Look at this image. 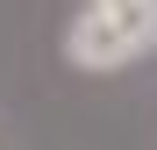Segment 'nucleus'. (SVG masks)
Masks as SVG:
<instances>
[{
  "mask_svg": "<svg viewBox=\"0 0 157 150\" xmlns=\"http://www.w3.org/2000/svg\"><path fill=\"white\" fill-rule=\"evenodd\" d=\"M143 43H157V0H93L64 50H71L86 71H100V64L136 57Z\"/></svg>",
  "mask_w": 157,
  "mask_h": 150,
  "instance_id": "1",
  "label": "nucleus"
}]
</instances>
